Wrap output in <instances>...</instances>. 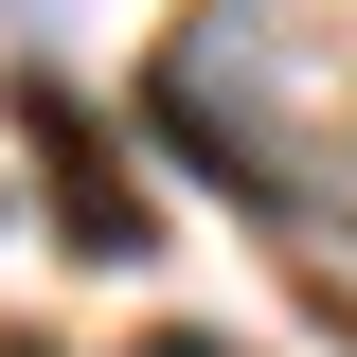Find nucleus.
<instances>
[{"label": "nucleus", "instance_id": "f257e3e1", "mask_svg": "<svg viewBox=\"0 0 357 357\" xmlns=\"http://www.w3.org/2000/svg\"><path fill=\"white\" fill-rule=\"evenodd\" d=\"M18 143H36V178H54V215H72L89 268H143V250H161V215H143V178H126V143H107V107H89L72 72H18Z\"/></svg>", "mask_w": 357, "mask_h": 357}, {"label": "nucleus", "instance_id": "f03ea898", "mask_svg": "<svg viewBox=\"0 0 357 357\" xmlns=\"http://www.w3.org/2000/svg\"><path fill=\"white\" fill-rule=\"evenodd\" d=\"M143 357H232V340H197V321H161V340H143Z\"/></svg>", "mask_w": 357, "mask_h": 357}, {"label": "nucleus", "instance_id": "7ed1b4c3", "mask_svg": "<svg viewBox=\"0 0 357 357\" xmlns=\"http://www.w3.org/2000/svg\"><path fill=\"white\" fill-rule=\"evenodd\" d=\"M0 357H54V340H0Z\"/></svg>", "mask_w": 357, "mask_h": 357}]
</instances>
